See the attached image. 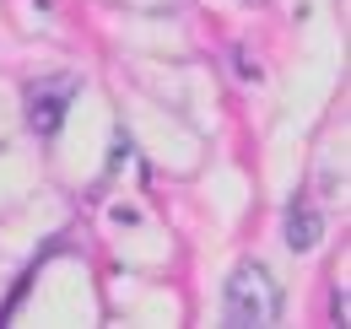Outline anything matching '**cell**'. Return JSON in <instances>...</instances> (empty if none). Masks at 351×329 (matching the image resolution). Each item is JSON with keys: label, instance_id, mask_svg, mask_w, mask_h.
Listing matches in <instances>:
<instances>
[{"label": "cell", "instance_id": "cell-1", "mask_svg": "<svg viewBox=\"0 0 351 329\" xmlns=\"http://www.w3.org/2000/svg\"><path fill=\"white\" fill-rule=\"evenodd\" d=\"M221 308H227L232 329H270L281 319V287L260 259H243L221 287Z\"/></svg>", "mask_w": 351, "mask_h": 329}, {"label": "cell", "instance_id": "cell-2", "mask_svg": "<svg viewBox=\"0 0 351 329\" xmlns=\"http://www.w3.org/2000/svg\"><path fill=\"white\" fill-rule=\"evenodd\" d=\"M71 92H76V82H44L27 92V124L38 130V135H54L60 130V119H65V108H71Z\"/></svg>", "mask_w": 351, "mask_h": 329}, {"label": "cell", "instance_id": "cell-3", "mask_svg": "<svg viewBox=\"0 0 351 329\" xmlns=\"http://www.w3.org/2000/svg\"><path fill=\"white\" fill-rule=\"evenodd\" d=\"M319 238H324V216H319V210H308V206L287 210V248H292V254H313Z\"/></svg>", "mask_w": 351, "mask_h": 329}]
</instances>
